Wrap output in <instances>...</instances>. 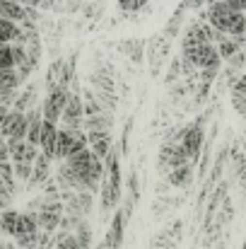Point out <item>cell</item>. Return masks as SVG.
<instances>
[{
  "label": "cell",
  "mask_w": 246,
  "mask_h": 249,
  "mask_svg": "<svg viewBox=\"0 0 246 249\" xmlns=\"http://www.w3.org/2000/svg\"><path fill=\"white\" fill-rule=\"evenodd\" d=\"M7 68H15V56H12V46L5 44L0 49V71H7Z\"/></svg>",
  "instance_id": "18"
},
{
  "label": "cell",
  "mask_w": 246,
  "mask_h": 249,
  "mask_svg": "<svg viewBox=\"0 0 246 249\" xmlns=\"http://www.w3.org/2000/svg\"><path fill=\"white\" fill-rule=\"evenodd\" d=\"M0 198H5V201H10V198H12V194H10V189L5 186L2 177H0Z\"/></svg>",
  "instance_id": "21"
},
{
  "label": "cell",
  "mask_w": 246,
  "mask_h": 249,
  "mask_svg": "<svg viewBox=\"0 0 246 249\" xmlns=\"http://www.w3.org/2000/svg\"><path fill=\"white\" fill-rule=\"evenodd\" d=\"M135 2H138V7H140V5H145V2H148V0H135Z\"/></svg>",
  "instance_id": "23"
},
{
  "label": "cell",
  "mask_w": 246,
  "mask_h": 249,
  "mask_svg": "<svg viewBox=\"0 0 246 249\" xmlns=\"http://www.w3.org/2000/svg\"><path fill=\"white\" fill-rule=\"evenodd\" d=\"M208 22L222 32L225 36H246V12H239L232 7L230 0H217L213 5H208V12H205Z\"/></svg>",
  "instance_id": "1"
},
{
  "label": "cell",
  "mask_w": 246,
  "mask_h": 249,
  "mask_svg": "<svg viewBox=\"0 0 246 249\" xmlns=\"http://www.w3.org/2000/svg\"><path fill=\"white\" fill-rule=\"evenodd\" d=\"M19 75H17V68H7V71H0V87H10V89H19Z\"/></svg>",
  "instance_id": "17"
},
{
  "label": "cell",
  "mask_w": 246,
  "mask_h": 249,
  "mask_svg": "<svg viewBox=\"0 0 246 249\" xmlns=\"http://www.w3.org/2000/svg\"><path fill=\"white\" fill-rule=\"evenodd\" d=\"M171 141H179V143H181V148L186 150V155H188L191 165H193V162H198V155H200V148H203V141H205L203 124L198 121V124H193V126L181 128V131L176 133V138H171Z\"/></svg>",
  "instance_id": "5"
},
{
  "label": "cell",
  "mask_w": 246,
  "mask_h": 249,
  "mask_svg": "<svg viewBox=\"0 0 246 249\" xmlns=\"http://www.w3.org/2000/svg\"><path fill=\"white\" fill-rule=\"evenodd\" d=\"M157 165L162 172H174V169H179V167H186L191 165V160H188V155H186V150L181 148V143L179 141H166L162 145V150H160V160H157Z\"/></svg>",
  "instance_id": "6"
},
{
  "label": "cell",
  "mask_w": 246,
  "mask_h": 249,
  "mask_svg": "<svg viewBox=\"0 0 246 249\" xmlns=\"http://www.w3.org/2000/svg\"><path fill=\"white\" fill-rule=\"evenodd\" d=\"M230 66H232L234 71H237V68H244V66H246V53H244V51L234 53V56L230 58Z\"/></svg>",
  "instance_id": "20"
},
{
  "label": "cell",
  "mask_w": 246,
  "mask_h": 249,
  "mask_svg": "<svg viewBox=\"0 0 246 249\" xmlns=\"http://www.w3.org/2000/svg\"><path fill=\"white\" fill-rule=\"evenodd\" d=\"M104 162H106V174H104V181H101V213L106 215L121 201V162H118V153L111 150V155Z\"/></svg>",
  "instance_id": "2"
},
{
  "label": "cell",
  "mask_w": 246,
  "mask_h": 249,
  "mask_svg": "<svg viewBox=\"0 0 246 249\" xmlns=\"http://www.w3.org/2000/svg\"><path fill=\"white\" fill-rule=\"evenodd\" d=\"M51 158H46L44 153L36 158V162H34V174H32V181H29V186H44L49 179H51Z\"/></svg>",
  "instance_id": "12"
},
{
  "label": "cell",
  "mask_w": 246,
  "mask_h": 249,
  "mask_svg": "<svg viewBox=\"0 0 246 249\" xmlns=\"http://www.w3.org/2000/svg\"><path fill=\"white\" fill-rule=\"evenodd\" d=\"M126 223H128L126 211H116V213H114V223H111V228H109V232H106V240H104L106 249H121L123 247Z\"/></svg>",
  "instance_id": "9"
},
{
  "label": "cell",
  "mask_w": 246,
  "mask_h": 249,
  "mask_svg": "<svg viewBox=\"0 0 246 249\" xmlns=\"http://www.w3.org/2000/svg\"><path fill=\"white\" fill-rule=\"evenodd\" d=\"M61 124H63L61 128H68V131H82V124H84V102H82V94H78V92L70 94Z\"/></svg>",
  "instance_id": "7"
},
{
  "label": "cell",
  "mask_w": 246,
  "mask_h": 249,
  "mask_svg": "<svg viewBox=\"0 0 246 249\" xmlns=\"http://www.w3.org/2000/svg\"><path fill=\"white\" fill-rule=\"evenodd\" d=\"M183 63L200 71H220L222 58L217 53V46L213 44H181Z\"/></svg>",
  "instance_id": "3"
},
{
  "label": "cell",
  "mask_w": 246,
  "mask_h": 249,
  "mask_svg": "<svg viewBox=\"0 0 246 249\" xmlns=\"http://www.w3.org/2000/svg\"><path fill=\"white\" fill-rule=\"evenodd\" d=\"M87 141H89V150L97 155V158H101V160H106L109 155H111V145H114V141H111V131H94V133H87Z\"/></svg>",
  "instance_id": "10"
},
{
  "label": "cell",
  "mask_w": 246,
  "mask_h": 249,
  "mask_svg": "<svg viewBox=\"0 0 246 249\" xmlns=\"http://www.w3.org/2000/svg\"><path fill=\"white\" fill-rule=\"evenodd\" d=\"M56 141H58V126H56V124H49V121H44L39 150H41L46 158H51V160H56Z\"/></svg>",
  "instance_id": "11"
},
{
  "label": "cell",
  "mask_w": 246,
  "mask_h": 249,
  "mask_svg": "<svg viewBox=\"0 0 246 249\" xmlns=\"http://www.w3.org/2000/svg\"><path fill=\"white\" fill-rule=\"evenodd\" d=\"M166 181H169L171 186H176V189L188 186V184L193 181V167L186 165V167H179V169L169 172V174H166Z\"/></svg>",
  "instance_id": "14"
},
{
  "label": "cell",
  "mask_w": 246,
  "mask_h": 249,
  "mask_svg": "<svg viewBox=\"0 0 246 249\" xmlns=\"http://www.w3.org/2000/svg\"><path fill=\"white\" fill-rule=\"evenodd\" d=\"M239 51H242V49H239V44H237L232 36H225V39L217 44V53H220V58H227V61H230V58H232L234 53H239Z\"/></svg>",
  "instance_id": "16"
},
{
  "label": "cell",
  "mask_w": 246,
  "mask_h": 249,
  "mask_svg": "<svg viewBox=\"0 0 246 249\" xmlns=\"http://www.w3.org/2000/svg\"><path fill=\"white\" fill-rule=\"evenodd\" d=\"M244 53H246V49H244Z\"/></svg>",
  "instance_id": "24"
},
{
  "label": "cell",
  "mask_w": 246,
  "mask_h": 249,
  "mask_svg": "<svg viewBox=\"0 0 246 249\" xmlns=\"http://www.w3.org/2000/svg\"><path fill=\"white\" fill-rule=\"evenodd\" d=\"M70 89H66V87H56V89H51L49 94H46V99L41 102V111H44V121H49V124H61V119H63V111H66V107H68V99H70Z\"/></svg>",
  "instance_id": "4"
},
{
  "label": "cell",
  "mask_w": 246,
  "mask_h": 249,
  "mask_svg": "<svg viewBox=\"0 0 246 249\" xmlns=\"http://www.w3.org/2000/svg\"><path fill=\"white\" fill-rule=\"evenodd\" d=\"M32 174H34V165H27V162L15 165V179H19V181H32Z\"/></svg>",
  "instance_id": "19"
},
{
  "label": "cell",
  "mask_w": 246,
  "mask_h": 249,
  "mask_svg": "<svg viewBox=\"0 0 246 249\" xmlns=\"http://www.w3.org/2000/svg\"><path fill=\"white\" fill-rule=\"evenodd\" d=\"M34 107H39V104H36V85H29L27 89H22V92L17 94V99H15L12 109H15V111L27 114V111H29V109H34Z\"/></svg>",
  "instance_id": "13"
},
{
  "label": "cell",
  "mask_w": 246,
  "mask_h": 249,
  "mask_svg": "<svg viewBox=\"0 0 246 249\" xmlns=\"http://www.w3.org/2000/svg\"><path fill=\"white\" fill-rule=\"evenodd\" d=\"M213 5V2H217V0H186L183 5H188V7H200V5Z\"/></svg>",
  "instance_id": "22"
},
{
  "label": "cell",
  "mask_w": 246,
  "mask_h": 249,
  "mask_svg": "<svg viewBox=\"0 0 246 249\" xmlns=\"http://www.w3.org/2000/svg\"><path fill=\"white\" fill-rule=\"evenodd\" d=\"M7 143V150H10V160L12 165H19V162H27V165H34L36 158L41 155L36 145L27 143V141H5Z\"/></svg>",
  "instance_id": "8"
},
{
  "label": "cell",
  "mask_w": 246,
  "mask_h": 249,
  "mask_svg": "<svg viewBox=\"0 0 246 249\" xmlns=\"http://www.w3.org/2000/svg\"><path fill=\"white\" fill-rule=\"evenodd\" d=\"M22 34V27L10 22V19H2L0 17V44H15Z\"/></svg>",
  "instance_id": "15"
}]
</instances>
